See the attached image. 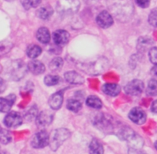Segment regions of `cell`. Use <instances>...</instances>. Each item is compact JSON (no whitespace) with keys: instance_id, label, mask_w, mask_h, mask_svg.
<instances>
[{"instance_id":"1","label":"cell","mask_w":157,"mask_h":154,"mask_svg":"<svg viewBox=\"0 0 157 154\" xmlns=\"http://www.w3.org/2000/svg\"><path fill=\"white\" fill-rule=\"evenodd\" d=\"M119 136H120L121 139L123 140H127L129 148L133 150L141 149L144 143L142 137H140L138 134H136L129 127H124L120 129Z\"/></svg>"},{"instance_id":"2","label":"cell","mask_w":157,"mask_h":154,"mask_svg":"<svg viewBox=\"0 0 157 154\" xmlns=\"http://www.w3.org/2000/svg\"><path fill=\"white\" fill-rule=\"evenodd\" d=\"M110 9L115 16H129L132 11V4L130 0H110Z\"/></svg>"},{"instance_id":"3","label":"cell","mask_w":157,"mask_h":154,"mask_svg":"<svg viewBox=\"0 0 157 154\" xmlns=\"http://www.w3.org/2000/svg\"><path fill=\"white\" fill-rule=\"evenodd\" d=\"M70 137V132L67 129L61 128L57 129L52 132V135L49 137V146L52 150L56 151L60 146Z\"/></svg>"},{"instance_id":"4","label":"cell","mask_w":157,"mask_h":154,"mask_svg":"<svg viewBox=\"0 0 157 154\" xmlns=\"http://www.w3.org/2000/svg\"><path fill=\"white\" fill-rule=\"evenodd\" d=\"M79 8L80 2L78 0H59L56 5L57 12L62 15L74 14Z\"/></svg>"},{"instance_id":"5","label":"cell","mask_w":157,"mask_h":154,"mask_svg":"<svg viewBox=\"0 0 157 154\" xmlns=\"http://www.w3.org/2000/svg\"><path fill=\"white\" fill-rule=\"evenodd\" d=\"M9 75L15 81H18L24 76L25 73V64L20 60L13 61L8 68Z\"/></svg>"},{"instance_id":"6","label":"cell","mask_w":157,"mask_h":154,"mask_svg":"<svg viewBox=\"0 0 157 154\" xmlns=\"http://www.w3.org/2000/svg\"><path fill=\"white\" fill-rule=\"evenodd\" d=\"M94 124L101 130L104 132H110L113 130V118L111 116H106L105 114H98L94 120Z\"/></svg>"},{"instance_id":"7","label":"cell","mask_w":157,"mask_h":154,"mask_svg":"<svg viewBox=\"0 0 157 154\" xmlns=\"http://www.w3.org/2000/svg\"><path fill=\"white\" fill-rule=\"evenodd\" d=\"M144 89V84L142 81L138 79L129 81L124 87V90L127 94L132 96H139L142 94Z\"/></svg>"},{"instance_id":"8","label":"cell","mask_w":157,"mask_h":154,"mask_svg":"<svg viewBox=\"0 0 157 154\" xmlns=\"http://www.w3.org/2000/svg\"><path fill=\"white\" fill-rule=\"evenodd\" d=\"M49 143V135L45 130H42L36 134L32 140V146L33 148L40 149L44 148Z\"/></svg>"},{"instance_id":"9","label":"cell","mask_w":157,"mask_h":154,"mask_svg":"<svg viewBox=\"0 0 157 154\" xmlns=\"http://www.w3.org/2000/svg\"><path fill=\"white\" fill-rule=\"evenodd\" d=\"M4 123L9 128H16L22 123V117L19 113L12 111L6 116Z\"/></svg>"},{"instance_id":"10","label":"cell","mask_w":157,"mask_h":154,"mask_svg":"<svg viewBox=\"0 0 157 154\" xmlns=\"http://www.w3.org/2000/svg\"><path fill=\"white\" fill-rule=\"evenodd\" d=\"M129 118L136 124L141 125L146 122V114L142 108H134L129 113Z\"/></svg>"},{"instance_id":"11","label":"cell","mask_w":157,"mask_h":154,"mask_svg":"<svg viewBox=\"0 0 157 154\" xmlns=\"http://www.w3.org/2000/svg\"><path fill=\"white\" fill-rule=\"evenodd\" d=\"M97 25L102 28H108L113 24V16L107 11H102L96 17Z\"/></svg>"},{"instance_id":"12","label":"cell","mask_w":157,"mask_h":154,"mask_svg":"<svg viewBox=\"0 0 157 154\" xmlns=\"http://www.w3.org/2000/svg\"><path fill=\"white\" fill-rule=\"evenodd\" d=\"M69 40V34L63 29H58L53 32V42L58 46H64Z\"/></svg>"},{"instance_id":"13","label":"cell","mask_w":157,"mask_h":154,"mask_svg":"<svg viewBox=\"0 0 157 154\" xmlns=\"http://www.w3.org/2000/svg\"><path fill=\"white\" fill-rule=\"evenodd\" d=\"M53 120V115L51 112L48 111H42L36 118V124L39 127H44L50 124Z\"/></svg>"},{"instance_id":"14","label":"cell","mask_w":157,"mask_h":154,"mask_svg":"<svg viewBox=\"0 0 157 154\" xmlns=\"http://www.w3.org/2000/svg\"><path fill=\"white\" fill-rule=\"evenodd\" d=\"M16 98L15 94H10L6 97H0V112H9L14 105Z\"/></svg>"},{"instance_id":"15","label":"cell","mask_w":157,"mask_h":154,"mask_svg":"<svg viewBox=\"0 0 157 154\" xmlns=\"http://www.w3.org/2000/svg\"><path fill=\"white\" fill-rule=\"evenodd\" d=\"M65 79L67 82L72 84H82L85 82V79L82 75L74 71H69L65 73Z\"/></svg>"},{"instance_id":"16","label":"cell","mask_w":157,"mask_h":154,"mask_svg":"<svg viewBox=\"0 0 157 154\" xmlns=\"http://www.w3.org/2000/svg\"><path fill=\"white\" fill-rule=\"evenodd\" d=\"M63 103V94L62 91H58L53 94L49 99V105L54 111L59 110Z\"/></svg>"},{"instance_id":"17","label":"cell","mask_w":157,"mask_h":154,"mask_svg":"<svg viewBox=\"0 0 157 154\" xmlns=\"http://www.w3.org/2000/svg\"><path fill=\"white\" fill-rule=\"evenodd\" d=\"M102 90L104 92V94L109 95V96L116 97L120 93L121 87L117 84L107 83V84H105L102 85Z\"/></svg>"},{"instance_id":"18","label":"cell","mask_w":157,"mask_h":154,"mask_svg":"<svg viewBox=\"0 0 157 154\" xmlns=\"http://www.w3.org/2000/svg\"><path fill=\"white\" fill-rule=\"evenodd\" d=\"M28 69L33 75H38L44 73V72L46 71V67L41 61H38V60H33V61L29 62Z\"/></svg>"},{"instance_id":"19","label":"cell","mask_w":157,"mask_h":154,"mask_svg":"<svg viewBox=\"0 0 157 154\" xmlns=\"http://www.w3.org/2000/svg\"><path fill=\"white\" fill-rule=\"evenodd\" d=\"M36 38L41 43L48 44L50 41V33L49 29L45 27L39 28L36 32Z\"/></svg>"},{"instance_id":"20","label":"cell","mask_w":157,"mask_h":154,"mask_svg":"<svg viewBox=\"0 0 157 154\" xmlns=\"http://www.w3.org/2000/svg\"><path fill=\"white\" fill-rule=\"evenodd\" d=\"M52 13H53V9L52 7L49 5H46L39 9V10L37 11V16L39 19L46 20L52 16Z\"/></svg>"},{"instance_id":"21","label":"cell","mask_w":157,"mask_h":154,"mask_svg":"<svg viewBox=\"0 0 157 154\" xmlns=\"http://www.w3.org/2000/svg\"><path fill=\"white\" fill-rule=\"evenodd\" d=\"M87 106L94 109H101L102 108V102L97 96L91 95L86 101Z\"/></svg>"},{"instance_id":"22","label":"cell","mask_w":157,"mask_h":154,"mask_svg":"<svg viewBox=\"0 0 157 154\" xmlns=\"http://www.w3.org/2000/svg\"><path fill=\"white\" fill-rule=\"evenodd\" d=\"M42 53V48L37 45H31L27 48L26 54L29 58H36L39 57Z\"/></svg>"},{"instance_id":"23","label":"cell","mask_w":157,"mask_h":154,"mask_svg":"<svg viewBox=\"0 0 157 154\" xmlns=\"http://www.w3.org/2000/svg\"><path fill=\"white\" fill-rule=\"evenodd\" d=\"M66 108L68 110L73 112H78L82 108V103L78 100L75 99H69L67 101V105H66Z\"/></svg>"},{"instance_id":"24","label":"cell","mask_w":157,"mask_h":154,"mask_svg":"<svg viewBox=\"0 0 157 154\" xmlns=\"http://www.w3.org/2000/svg\"><path fill=\"white\" fill-rule=\"evenodd\" d=\"M90 150L92 153H103L104 149L102 145L99 143V141L96 139H93L90 145Z\"/></svg>"},{"instance_id":"25","label":"cell","mask_w":157,"mask_h":154,"mask_svg":"<svg viewBox=\"0 0 157 154\" xmlns=\"http://www.w3.org/2000/svg\"><path fill=\"white\" fill-rule=\"evenodd\" d=\"M63 58H59V57H57V58H53L49 64V69L53 72H59V71H60L62 69V68H63Z\"/></svg>"},{"instance_id":"26","label":"cell","mask_w":157,"mask_h":154,"mask_svg":"<svg viewBox=\"0 0 157 154\" xmlns=\"http://www.w3.org/2000/svg\"><path fill=\"white\" fill-rule=\"evenodd\" d=\"M146 92L150 96H157V80L152 79L149 81Z\"/></svg>"},{"instance_id":"27","label":"cell","mask_w":157,"mask_h":154,"mask_svg":"<svg viewBox=\"0 0 157 154\" xmlns=\"http://www.w3.org/2000/svg\"><path fill=\"white\" fill-rule=\"evenodd\" d=\"M42 0H21V3L25 9L36 8L41 3Z\"/></svg>"},{"instance_id":"28","label":"cell","mask_w":157,"mask_h":154,"mask_svg":"<svg viewBox=\"0 0 157 154\" xmlns=\"http://www.w3.org/2000/svg\"><path fill=\"white\" fill-rule=\"evenodd\" d=\"M60 78L57 75H46L44 78L45 84L47 86H54L60 82Z\"/></svg>"},{"instance_id":"29","label":"cell","mask_w":157,"mask_h":154,"mask_svg":"<svg viewBox=\"0 0 157 154\" xmlns=\"http://www.w3.org/2000/svg\"><path fill=\"white\" fill-rule=\"evenodd\" d=\"M13 48V44L9 41L0 42V56L6 55Z\"/></svg>"},{"instance_id":"30","label":"cell","mask_w":157,"mask_h":154,"mask_svg":"<svg viewBox=\"0 0 157 154\" xmlns=\"http://www.w3.org/2000/svg\"><path fill=\"white\" fill-rule=\"evenodd\" d=\"M12 137L10 132L7 130H2L0 131V142L3 144H7L10 142H11Z\"/></svg>"},{"instance_id":"31","label":"cell","mask_w":157,"mask_h":154,"mask_svg":"<svg viewBox=\"0 0 157 154\" xmlns=\"http://www.w3.org/2000/svg\"><path fill=\"white\" fill-rule=\"evenodd\" d=\"M149 23L152 26L157 27V8L153 9L149 13Z\"/></svg>"},{"instance_id":"32","label":"cell","mask_w":157,"mask_h":154,"mask_svg":"<svg viewBox=\"0 0 157 154\" xmlns=\"http://www.w3.org/2000/svg\"><path fill=\"white\" fill-rule=\"evenodd\" d=\"M149 58L151 62L157 66V47L150 48L149 51Z\"/></svg>"},{"instance_id":"33","label":"cell","mask_w":157,"mask_h":154,"mask_svg":"<svg viewBox=\"0 0 157 154\" xmlns=\"http://www.w3.org/2000/svg\"><path fill=\"white\" fill-rule=\"evenodd\" d=\"M36 114H37V109L35 107H33V108H31L29 110L27 111L26 114H25V118L29 120L36 118V117H37Z\"/></svg>"},{"instance_id":"34","label":"cell","mask_w":157,"mask_h":154,"mask_svg":"<svg viewBox=\"0 0 157 154\" xmlns=\"http://www.w3.org/2000/svg\"><path fill=\"white\" fill-rule=\"evenodd\" d=\"M136 2L141 8H147L150 3V0H136Z\"/></svg>"},{"instance_id":"35","label":"cell","mask_w":157,"mask_h":154,"mask_svg":"<svg viewBox=\"0 0 157 154\" xmlns=\"http://www.w3.org/2000/svg\"><path fill=\"white\" fill-rule=\"evenodd\" d=\"M6 88V84L2 78H0V93H2Z\"/></svg>"},{"instance_id":"36","label":"cell","mask_w":157,"mask_h":154,"mask_svg":"<svg viewBox=\"0 0 157 154\" xmlns=\"http://www.w3.org/2000/svg\"><path fill=\"white\" fill-rule=\"evenodd\" d=\"M151 110H152V111L153 113L157 114V100L152 102V106H151Z\"/></svg>"},{"instance_id":"37","label":"cell","mask_w":157,"mask_h":154,"mask_svg":"<svg viewBox=\"0 0 157 154\" xmlns=\"http://www.w3.org/2000/svg\"><path fill=\"white\" fill-rule=\"evenodd\" d=\"M153 72H154V73H155V75H157V66L153 69Z\"/></svg>"},{"instance_id":"38","label":"cell","mask_w":157,"mask_h":154,"mask_svg":"<svg viewBox=\"0 0 157 154\" xmlns=\"http://www.w3.org/2000/svg\"><path fill=\"white\" fill-rule=\"evenodd\" d=\"M155 148L157 149V141L155 143Z\"/></svg>"},{"instance_id":"39","label":"cell","mask_w":157,"mask_h":154,"mask_svg":"<svg viewBox=\"0 0 157 154\" xmlns=\"http://www.w3.org/2000/svg\"><path fill=\"white\" fill-rule=\"evenodd\" d=\"M1 130H2V129H1V127H0V131H1Z\"/></svg>"}]
</instances>
